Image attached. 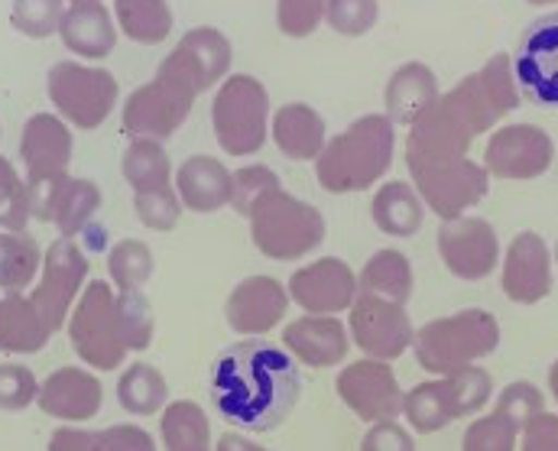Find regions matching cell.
Returning a JSON list of instances; mask_svg holds the SVG:
<instances>
[{"instance_id": "obj_18", "label": "cell", "mask_w": 558, "mask_h": 451, "mask_svg": "<svg viewBox=\"0 0 558 451\" xmlns=\"http://www.w3.org/2000/svg\"><path fill=\"white\" fill-rule=\"evenodd\" d=\"M556 159V144L543 127L510 124L500 127L484 150V169L497 179H536Z\"/></svg>"}, {"instance_id": "obj_28", "label": "cell", "mask_w": 558, "mask_h": 451, "mask_svg": "<svg viewBox=\"0 0 558 451\" xmlns=\"http://www.w3.org/2000/svg\"><path fill=\"white\" fill-rule=\"evenodd\" d=\"M52 331L39 308L23 293L0 296V351L3 354H36L49 344Z\"/></svg>"}, {"instance_id": "obj_20", "label": "cell", "mask_w": 558, "mask_h": 451, "mask_svg": "<svg viewBox=\"0 0 558 451\" xmlns=\"http://www.w3.org/2000/svg\"><path fill=\"white\" fill-rule=\"evenodd\" d=\"M36 406L59 423H92L105 406V387L85 367H59L39 383Z\"/></svg>"}, {"instance_id": "obj_43", "label": "cell", "mask_w": 558, "mask_h": 451, "mask_svg": "<svg viewBox=\"0 0 558 451\" xmlns=\"http://www.w3.org/2000/svg\"><path fill=\"white\" fill-rule=\"evenodd\" d=\"M494 413L500 419H507L517 432H523L539 413H546V400H543L539 387H533L526 380H517V383H510V387L500 390Z\"/></svg>"}, {"instance_id": "obj_35", "label": "cell", "mask_w": 558, "mask_h": 451, "mask_svg": "<svg viewBox=\"0 0 558 451\" xmlns=\"http://www.w3.org/2000/svg\"><path fill=\"white\" fill-rule=\"evenodd\" d=\"M43 270V251L26 231L0 234V290L23 293Z\"/></svg>"}, {"instance_id": "obj_42", "label": "cell", "mask_w": 558, "mask_h": 451, "mask_svg": "<svg viewBox=\"0 0 558 451\" xmlns=\"http://www.w3.org/2000/svg\"><path fill=\"white\" fill-rule=\"evenodd\" d=\"M282 188V182H279V175L270 169V166H264V162H257V166H241V169H234L231 172V205H234V211H241L244 218L254 211V205L260 202V198H267L270 192H277Z\"/></svg>"}, {"instance_id": "obj_7", "label": "cell", "mask_w": 558, "mask_h": 451, "mask_svg": "<svg viewBox=\"0 0 558 451\" xmlns=\"http://www.w3.org/2000/svg\"><path fill=\"white\" fill-rule=\"evenodd\" d=\"M251 241L270 260H302L325 241V218L315 205L289 195L286 188L270 192L254 205Z\"/></svg>"}, {"instance_id": "obj_39", "label": "cell", "mask_w": 558, "mask_h": 451, "mask_svg": "<svg viewBox=\"0 0 558 451\" xmlns=\"http://www.w3.org/2000/svg\"><path fill=\"white\" fill-rule=\"evenodd\" d=\"M62 16H65V0H13L10 3V26L29 39H46L59 33Z\"/></svg>"}, {"instance_id": "obj_46", "label": "cell", "mask_w": 558, "mask_h": 451, "mask_svg": "<svg viewBox=\"0 0 558 451\" xmlns=\"http://www.w3.org/2000/svg\"><path fill=\"white\" fill-rule=\"evenodd\" d=\"M517 439L520 432L507 419H500L497 413H487L468 426L461 451H517Z\"/></svg>"}, {"instance_id": "obj_2", "label": "cell", "mask_w": 558, "mask_h": 451, "mask_svg": "<svg viewBox=\"0 0 558 451\" xmlns=\"http://www.w3.org/2000/svg\"><path fill=\"white\" fill-rule=\"evenodd\" d=\"M302 393L299 361L264 338L225 348L211 364L208 397L218 416L247 432H274L295 410Z\"/></svg>"}, {"instance_id": "obj_53", "label": "cell", "mask_w": 558, "mask_h": 451, "mask_svg": "<svg viewBox=\"0 0 558 451\" xmlns=\"http://www.w3.org/2000/svg\"><path fill=\"white\" fill-rule=\"evenodd\" d=\"M530 3H536V7H546V3H558V0H530Z\"/></svg>"}, {"instance_id": "obj_54", "label": "cell", "mask_w": 558, "mask_h": 451, "mask_svg": "<svg viewBox=\"0 0 558 451\" xmlns=\"http://www.w3.org/2000/svg\"><path fill=\"white\" fill-rule=\"evenodd\" d=\"M69 3H101V0H69Z\"/></svg>"}, {"instance_id": "obj_36", "label": "cell", "mask_w": 558, "mask_h": 451, "mask_svg": "<svg viewBox=\"0 0 558 451\" xmlns=\"http://www.w3.org/2000/svg\"><path fill=\"white\" fill-rule=\"evenodd\" d=\"M114 20L140 46H156L172 33V10L166 0H114Z\"/></svg>"}, {"instance_id": "obj_23", "label": "cell", "mask_w": 558, "mask_h": 451, "mask_svg": "<svg viewBox=\"0 0 558 451\" xmlns=\"http://www.w3.org/2000/svg\"><path fill=\"white\" fill-rule=\"evenodd\" d=\"M282 348L305 367L325 370L348 357L351 334L335 315H302L282 328Z\"/></svg>"}, {"instance_id": "obj_9", "label": "cell", "mask_w": 558, "mask_h": 451, "mask_svg": "<svg viewBox=\"0 0 558 451\" xmlns=\"http://www.w3.org/2000/svg\"><path fill=\"white\" fill-rule=\"evenodd\" d=\"M118 290L105 280H92L82 296L75 302L72 315H69V341L75 348V354L101 374L121 370L124 357L131 354L124 338H121V325H118V305H114Z\"/></svg>"}, {"instance_id": "obj_11", "label": "cell", "mask_w": 558, "mask_h": 451, "mask_svg": "<svg viewBox=\"0 0 558 451\" xmlns=\"http://www.w3.org/2000/svg\"><path fill=\"white\" fill-rule=\"evenodd\" d=\"M72 131L59 114H29L20 134V159L26 169L29 205L46 198L59 182L69 179Z\"/></svg>"}, {"instance_id": "obj_3", "label": "cell", "mask_w": 558, "mask_h": 451, "mask_svg": "<svg viewBox=\"0 0 558 451\" xmlns=\"http://www.w3.org/2000/svg\"><path fill=\"white\" fill-rule=\"evenodd\" d=\"M397 124L387 114H364L331 137L315 159V179L325 192H364L393 166Z\"/></svg>"}, {"instance_id": "obj_4", "label": "cell", "mask_w": 558, "mask_h": 451, "mask_svg": "<svg viewBox=\"0 0 558 451\" xmlns=\"http://www.w3.org/2000/svg\"><path fill=\"white\" fill-rule=\"evenodd\" d=\"M198 95H202V85L195 82V75L169 52L159 62L153 82L140 85L128 95L124 114H121V131L131 141L162 144L189 121Z\"/></svg>"}, {"instance_id": "obj_30", "label": "cell", "mask_w": 558, "mask_h": 451, "mask_svg": "<svg viewBox=\"0 0 558 451\" xmlns=\"http://www.w3.org/2000/svg\"><path fill=\"white\" fill-rule=\"evenodd\" d=\"M98 208H101V188L92 179H72L69 175L59 185V192L52 195L46 221H52L62 237L75 241L78 234H85L92 228Z\"/></svg>"}, {"instance_id": "obj_24", "label": "cell", "mask_w": 558, "mask_h": 451, "mask_svg": "<svg viewBox=\"0 0 558 451\" xmlns=\"http://www.w3.org/2000/svg\"><path fill=\"white\" fill-rule=\"evenodd\" d=\"M175 192L189 211L211 215L231 205V172L218 156H189L175 169Z\"/></svg>"}, {"instance_id": "obj_25", "label": "cell", "mask_w": 558, "mask_h": 451, "mask_svg": "<svg viewBox=\"0 0 558 451\" xmlns=\"http://www.w3.org/2000/svg\"><path fill=\"white\" fill-rule=\"evenodd\" d=\"M59 39L78 59H105L118 42V26L101 3H69L59 23Z\"/></svg>"}, {"instance_id": "obj_26", "label": "cell", "mask_w": 558, "mask_h": 451, "mask_svg": "<svg viewBox=\"0 0 558 451\" xmlns=\"http://www.w3.org/2000/svg\"><path fill=\"white\" fill-rule=\"evenodd\" d=\"M435 101H438V78L425 62L400 65L387 82V118L393 124L413 127Z\"/></svg>"}, {"instance_id": "obj_13", "label": "cell", "mask_w": 558, "mask_h": 451, "mask_svg": "<svg viewBox=\"0 0 558 451\" xmlns=\"http://www.w3.org/2000/svg\"><path fill=\"white\" fill-rule=\"evenodd\" d=\"M413 172V188L422 205H428L438 218L454 221L468 208L481 205L490 192V175L484 166L461 159V162H441V166H418Z\"/></svg>"}, {"instance_id": "obj_40", "label": "cell", "mask_w": 558, "mask_h": 451, "mask_svg": "<svg viewBox=\"0 0 558 451\" xmlns=\"http://www.w3.org/2000/svg\"><path fill=\"white\" fill-rule=\"evenodd\" d=\"M114 305H118V325H121V338L128 351H146L156 334V321H153V308L143 296V290L118 293Z\"/></svg>"}, {"instance_id": "obj_47", "label": "cell", "mask_w": 558, "mask_h": 451, "mask_svg": "<svg viewBox=\"0 0 558 451\" xmlns=\"http://www.w3.org/2000/svg\"><path fill=\"white\" fill-rule=\"evenodd\" d=\"M39 397V380L26 364H0V410L23 413Z\"/></svg>"}, {"instance_id": "obj_44", "label": "cell", "mask_w": 558, "mask_h": 451, "mask_svg": "<svg viewBox=\"0 0 558 451\" xmlns=\"http://www.w3.org/2000/svg\"><path fill=\"white\" fill-rule=\"evenodd\" d=\"M134 208L143 228L149 231H172L182 218V198L172 185L166 188H153V192H137L134 195Z\"/></svg>"}, {"instance_id": "obj_33", "label": "cell", "mask_w": 558, "mask_h": 451, "mask_svg": "<svg viewBox=\"0 0 558 451\" xmlns=\"http://www.w3.org/2000/svg\"><path fill=\"white\" fill-rule=\"evenodd\" d=\"M49 451H156V442L140 426H108V429L62 426L49 436Z\"/></svg>"}, {"instance_id": "obj_16", "label": "cell", "mask_w": 558, "mask_h": 451, "mask_svg": "<svg viewBox=\"0 0 558 451\" xmlns=\"http://www.w3.org/2000/svg\"><path fill=\"white\" fill-rule=\"evenodd\" d=\"M338 397L364 423H397L403 416V390L387 361L364 357L338 374Z\"/></svg>"}, {"instance_id": "obj_29", "label": "cell", "mask_w": 558, "mask_h": 451, "mask_svg": "<svg viewBox=\"0 0 558 451\" xmlns=\"http://www.w3.org/2000/svg\"><path fill=\"white\" fill-rule=\"evenodd\" d=\"M413 264L400 251H377L357 277V296H374L397 305L413 300Z\"/></svg>"}, {"instance_id": "obj_32", "label": "cell", "mask_w": 558, "mask_h": 451, "mask_svg": "<svg viewBox=\"0 0 558 451\" xmlns=\"http://www.w3.org/2000/svg\"><path fill=\"white\" fill-rule=\"evenodd\" d=\"M159 442L162 451H215L211 423L192 400H169L159 416Z\"/></svg>"}, {"instance_id": "obj_51", "label": "cell", "mask_w": 558, "mask_h": 451, "mask_svg": "<svg viewBox=\"0 0 558 451\" xmlns=\"http://www.w3.org/2000/svg\"><path fill=\"white\" fill-rule=\"evenodd\" d=\"M215 451H270L264 446H257L254 439L241 436V432H225L218 442H215Z\"/></svg>"}, {"instance_id": "obj_50", "label": "cell", "mask_w": 558, "mask_h": 451, "mask_svg": "<svg viewBox=\"0 0 558 451\" xmlns=\"http://www.w3.org/2000/svg\"><path fill=\"white\" fill-rule=\"evenodd\" d=\"M520 436V451H558V416L539 413Z\"/></svg>"}, {"instance_id": "obj_15", "label": "cell", "mask_w": 558, "mask_h": 451, "mask_svg": "<svg viewBox=\"0 0 558 451\" xmlns=\"http://www.w3.org/2000/svg\"><path fill=\"white\" fill-rule=\"evenodd\" d=\"M510 65L517 88H523L533 105L558 108V13H546L526 26Z\"/></svg>"}, {"instance_id": "obj_48", "label": "cell", "mask_w": 558, "mask_h": 451, "mask_svg": "<svg viewBox=\"0 0 558 451\" xmlns=\"http://www.w3.org/2000/svg\"><path fill=\"white\" fill-rule=\"evenodd\" d=\"M328 0H277V23L286 36H312L325 20Z\"/></svg>"}, {"instance_id": "obj_1", "label": "cell", "mask_w": 558, "mask_h": 451, "mask_svg": "<svg viewBox=\"0 0 558 451\" xmlns=\"http://www.w3.org/2000/svg\"><path fill=\"white\" fill-rule=\"evenodd\" d=\"M517 105L520 88L510 56L497 52L477 72L461 78L451 92L438 95V101L410 127L407 166L418 169L468 159L474 137L487 134Z\"/></svg>"}, {"instance_id": "obj_10", "label": "cell", "mask_w": 558, "mask_h": 451, "mask_svg": "<svg viewBox=\"0 0 558 451\" xmlns=\"http://www.w3.org/2000/svg\"><path fill=\"white\" fill-rule=\"evenodd\" d=\"M46 88L59 118L78 131L101 127L121 98L118 78L108 69L82 62H56L46 75Z\"/></svg>"}, {"instance_id": "obj_19", "label": "cell", "mask_w": 558, "mask_h": 451, "mask_svg": "<svg viewBox=\"0 0 558 451\" xmlns=\"http://www.w3.org/2000/svg\"><path fill=\"white\" fill-rule=\"evenodd\" d=\"M438 254L451 277L458 280H484L497 270L500 241L490 221L484 218H454L438 231Z\"/></svg>"}, {"instance_id": "obj_21", "label": "cell", "mask_w": 558, "mask_h": 451, "mask_svg": "<svg viewBox=\"0 0 558 451\" xmlns=\"http://www.w3.org/2000/svg\"><path fill=\"white\" fill-rule=\"evenodd\" d=\"M504 296L520 305H536L553 293V254L536 231L513 237L504 257Z\"/></svg>"}, {"instance_id": "obj_12", "label": "cell", "mask_w": 558, "mask_h": 451, "mask_svg": "<svg viewBox=\"0 0 558 451\" xmlns=\"http://www.w3.org/2000/svg\"><path fill=\"white\" fill-rule=\"evenodd\" d=\"M85 280H88V257L75 241L59 237L56 244L46 247L39 283L33 287L29 300L39 308V315L52 334L69 325L72 302H78L82 290L88 287Z\"/></svg>"}, {"instance_id": "obj_17", "label": "cell", "mask_w": 558, "mask_h": 451, "mask_svg": "<svg viewBox=\"0 0 558 451\" xmlns=\"http://www.w3.org/2000/svg\"><path fill=\"white\" fill-rule=\"evenodd\" d=\"M286 293L305 315H338L357 300V277L341 257H322L295 270Z\"/></svg>"}, {"instance_id": "obj_34", "label": "cell", "mask_w": 558, "mask_h": 451, "mask_svg": "<svg viewBox=\"0 0 558 451\" xmlns=\"http://www.w3.org/2000/svg\"><path fill=\"white\" fill-rule=\"evenodd\" d=\"M118 403L131 416H156L169 406V383L153 364L134 361L118 377Z\"/></svg>"}, {"instance_id": "obj_45", "label": "cell", "mask_w": 558, "mask_h": 451, "mask_svg": "<svg viewBox=\"0 0 558 451\" xmlns=\"http://www.w3.org/2000/svg\"><path fill=\"white\" fill-rule=\"evenodd\" d=\"M380 16V0H328L325 23L341 36H364Z\"/></svg>"}, {"instance_id": "obj_5", "label": "cell", "mask_w": 558, "mask_h": 451, "mask_svg": "<svg viewBox=\"0 0 558 451\" xmlns=\"http://www.w3.org/2000/svg\"><path fill=\"white\" fill-rule=\"evenodd\" d=\"M500 348V325L484 308H461L454 315L435 318L422 325L413 338V351L422 370L428 374H454L461 367H474L481 357Z\"/></svg>"}, {"instance_id": "obj_49", "label": "cell", "mask_w": 558, "mask_h": 451, "mask_svg": "<svg viewBox=\"0 0 558 451\" xmlns=\"http://www.w3.org/2000/svg\"><path fill=\"white\" fill-rule=\"evenodd\" d=\"M361 451H416V439L400 423H374L361 439Z\"/></svg>"}, {"instance_id": "obj_8", "label": "cell", "mask_w": 558, "mask_h": 451, "mask_svg": "<svg viewBox=\"0 0 558 451\" xmlns=\"http://www.w3.org/2000/svg\"><path fill=\"white\" fill-rule=\"evenodd\" d=\"M215 141L228 156H254L270 134V95L254 75H228L211 101Z\"/></svg>"}, {"instance_id": "obj_14", "label": "cell", "mask_w": 558, "mask_h": 451, "mask_svg": "<svg viewBox=\"0 0 558 451\" xmlns=\"http://www.w3.org/2000/svg\"><path fill=\"white\" fill-rule=\"evenodd\" d=\"M348 334L351 341L374 361H397L413 348V321L407 305L357 296L348 308Z\"/></svg>"}, {"instance_id": "obj_31", "label": "cell", "mask_w": 558, "mask_h": 451, "mask_svg": "<svg viewBox=\"0 0 558 451\" xmlns=\"http://www.w3.org/2000/svg\"><path fill=\"white\" fill-rule=\"evenodd\" d=\"M374 224L390 237H413L422 228L425 205L410 182H387L371 202Z\"/></svg>"}, {"instance_id": "obj_52", "label": "cell", "mask_w": 558, "mask_h": 451, "mask_svg": "<svg viewBox=\"0 0 558 451\" xmlns=\"http://www.w3.org/2000/svg\"><path fill=\"white\" fill-rule=\"evenodd\" d=\"M549 390H553V397H556L558 403V361L553 364V370H549Z\"/></svg>"}, {"instance_id": "obj_37", "label": "cell", "mask_w": 558, "mask_h": 451, "mask_svg": "<svg viewBox=\"0 0 558 451\" xmlns=\"http://www.w3.org/2000/svg\"><path fill=\"white\" fill-rule=\"evenodd\" d=\"M121 172L134 192H153L172 185V159L162 144L153 141H131L121 159Z\"/></svg>"}, {"instance_id": "obj_38", "label": "cell", "mask_w": 558, "mask_h": 451, "mask_svg": "<svg viewBox=\"0 0 558 451\" xmlns=\"http://www.w3.org/2000/svg\"><path fill=\"white\" fill-rule=\"evenodd\" d=\"M153 251L137 241V237H128V241H118L111 251H108V273H111V283L118 293H134L143 290L153 277Z\"/></svg>"}, {"instance_id": "obj_6", "label": "cell", "mask_w": 558, "mask_h": 451, "mask_svg": "<svg viewBox=\"0 0 558 451\" xmlns=\"http://www.w3.org/2000/svg\"><path fill=\"white\" fill-rule=\"evenodd\" d=\"M490 397H494V377L474 364V367H461L454 374L413 387L403 397V416L410 419L416 432L432 436L451 426L454 419L481 413Z\"/></svg>"}, {"instance_id": "obj_27", "label": "cell", "mask_w": 558, "mask_h": 451, "mask_svg": "<svg viewBox=\"0 0 558 451\" xmlns=\"http://www.w3.org/2000/svg\"><path fill=\"white\" fill-rule=\"evenodd\" d=\"M270 134H274V144L279 147L282 156L289 159H318V153L325 150L328 144V131H325V118L302 105V101H292V105H282L277 114H274V124H270Z\"/></svg>"}, {"instance_id": "obj_41", "label": "cell", "mask_w": 558, "mask_h": 451, "mask_svg": "<svg viewBox=\"0 0 558 451\" xmlns=\"http://www.w3.org/2000/svg\"><path fill=\"white\" fill-rule=\"evenodd\" d=\"M29 192L26 179H20L16 166L0 156V228L3 231H26L29 221Z\"/></svg>"}, {"instance_id": "obj_55", "label": "cell", "mask_w": 558, "mask_h": 451, "mask_svg": "<svg viewBox=\"0 0 558 451\" xmlns=\"http://www.w3.org/2000/svg\"><path fill=\"white\" fill-rule=\"evenodd\" d=\"M556 260H558V244H556Z\"/></svg>"}, {"instance_id": "obj_22", "label": "cell", "mask_w": 558, "mask_h": 451, "mask_svg": "<svg viewBox=\"0 0 558 451\" xmlns=\"http://www.w3.org/2000/svg\"><path fill=\"white\" fill-rule=\"evenodd\" d=\"M289 302L292 300L279 280L247 277L231 290V296L225 302V318H228L231 331H238L244 338H260V334L274 331L286 318Z\"/></svg>"}]
</instances>
